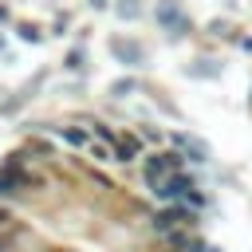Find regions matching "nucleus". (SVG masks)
<instances>
[{
  "mask_svg": "<svg viewBox=\"0 0 252 252\" xmlns=\"http://www.w3.org/2000/svg\"><path fill=\"white\" fill-rule=\"evenodd\" d=\"M181 165H185V158H181V154H150L142 169H146V181L154 185V181H161L165 173H177Z\"/></svg>",
  "mask_w": 252,
  "mask_h": 252,
  "instance_id": "1",
  "label": "nucleus"
},
{
  "mask_svg": "<svg viewBox=\"0 0 252 252\" xmlns=\"http://www.w3.org/2000/svg\"><path fill=\"white\" fill-rule=\"evenodd\" d=\"M185 189H189V177H181V169H177V173H165L161 181H154V193H158L161 201H181Z\"/></svg>",
  "mask_w": 252,
  "mask_h": 252,
  "instance_id": "2",
  "label": "nucleus"
},
{
  "mask_svg": "<svg viewBox=\"0 0 252 252\" xmlns=\"http://www.w3.org/2000/svg\"><path fill=\"white\" fill-rule=\"evenodd\" d=\"M158 20H161V28H165L169 35H185V32H189V20H185L173 4H158Z\"/></svg>",
  "mask_w": 252,
  "mask_h": 252,
  "instance_id": "3",
  "label": "nucleus"
},
{
  "mask_svg": "<svg viewBox=\"0 0 252 252\" xmlns=\"http://www.w3.org/2000/svg\"><path fill=\"white\" fill-rule=\"evenodd\" d=\"M110 51H114L122 63H142V51H138L130 39H114V43H110Z\"/></svg>",
  "mask_w": 252,
  "mask_h": 252,
  "instance_id": "4",
  "label": "nucleus"
},
{
  "mask_svg": "<svg viewBox=\"0 0 252 252\" xmlns=\"http://www.w3.org/2000/svg\"><path fill=\"white\" fill-rule=\"evenodd\" d=\"M114 158H118V161H134V158H138V142L118 134V138H114Z\"/></svg>",
  "mask_w": 252,
  "mask_h": 252,
  "instance_id": "5",
  "label": "nucleus"
},
{
  "mask_svg": "<svg viewBox=\"0 0 252 252\" xmlns=\"http://www.w3.org/2000/svg\"><path fill=\"white\" fill-rule=\"evenodd\" d=\"M173 146H185V150L193 154V161H205V158H209V150H205L201 142H193L189 134H173Z\"/></svg>",
  "mask_w": 252,
  "mask_h": 252,
  "instance_id": "6",
  "label": "nucleus"
},
{
  "mask_svg": "<svg viewBox=\"0 0 252 252\" xmlns=\"http://www.w3.org/2000/svg\"><path fill=\"white\" fill-rule=\"evenodd\" d=\"M16 32H20V35H24V39H28V43H39V39H43V35H39V28H35V24H20V28H16Z\"/></svg>",
  "mask_w": 252,
  "mask_h": 252,
  "instance_id": "7",
  "label": "nucleus"
},
{
  "mask_svg": "<svg viewBox=\"0 0 252 252\" xmlns=\"http://www.w3.org/2000/svg\"><path fill=\"white\" fill-rule=\"evenodd\" d=\"M63 138H67L71 146H87V134H83V130H75V126H67V130H63Z\"/></svg>",
  "mask_w": 252,
  "mask_h": 252,
  "instance_id": "8",
  "label": "nucleus"
},
{
  "mask_svg": "<svg viewBox=\"0 0 252 252\" xmlns=\"http://www.w3.org/2000/svg\"><path fill=\"white\" fill-rule=\"evenodd\" d=\"M118 16L134 20V16H138V4H134V0H122V4H118Z\"/></svg>",
  "mask_w": 252,
  "mask_h": 252,
  "instance_id": "9",
  "label": "nucleus"
},
{
  "mask_svg": "<svg viewBox=\"0 0 252 252\" xmlns=\"http://www.w3.org/2000/svg\"><path fill=\"white\" fill-rule=\"evenodd\" d=\"M130 91H134V83H130V79H122V83H114V87H110V94H118V98H122V94H130Z\"/></svg>",
  "mask_w": 252,
  "mask_h": 252,
  "instance_id": "10",
  "label": "nucleus"
},
{
  "mask_svg": "<svg viewBox=\"0 0 252 252\" xmlns=\"http://www.w3.org/2000/svg\"><path fill=\"white\" fill-rule=\"evenodd\" d=\"M94 134H98V138H102V142H110V146H114V138H118V134H114V130H110V126H98V130H94Z\"/></svg>",
  "mask_w": 252,
  "mask_h": 252,
  "instance_id": "11",
  "label": "nucleus"
},
{
  "mask_svg": "<svg viewBox=\"0 0 252 252\" xmlns=\"http://www.w3.org/2000/svg\"><path fill=\"white\" fill-rule=\"evenodd\" d=\"M193 252H217L213 244H193Z\"/></svg>",
  "mask_w": 252,
  "mask_h": 252,
  "instance_id": "12",
  "label": "nucleus"
},
{
  "mask_svg": "<svg viewBox=\"0 0 252 252\" xmlns=\"http://www.w3.org/2000/svg\"><path fill=\"white\" fill-rule=\"evenodd\" d=\"M91 4H94V8H106V0H91Z\"/></svg>",
  "mask_w": 252,
  "mask_h": 252,
  "instance_id": "13",
  "label": "nucleus"
},
{
  "mask_svg": "<svg viewBox=\"0 0 252 252\" xmlns=\"http://www.w3.org/2000/svg\"><path fill=\"white\" fill-rule=\"evenodd\" d=\"M4 220H8V217H4V213H0V224H4Z\"/></svg>",
  "mask_w": 252,
  "mask_h": 252,
  "instance_id": "14",
  "label": "nucleus"
}]
</instances>
